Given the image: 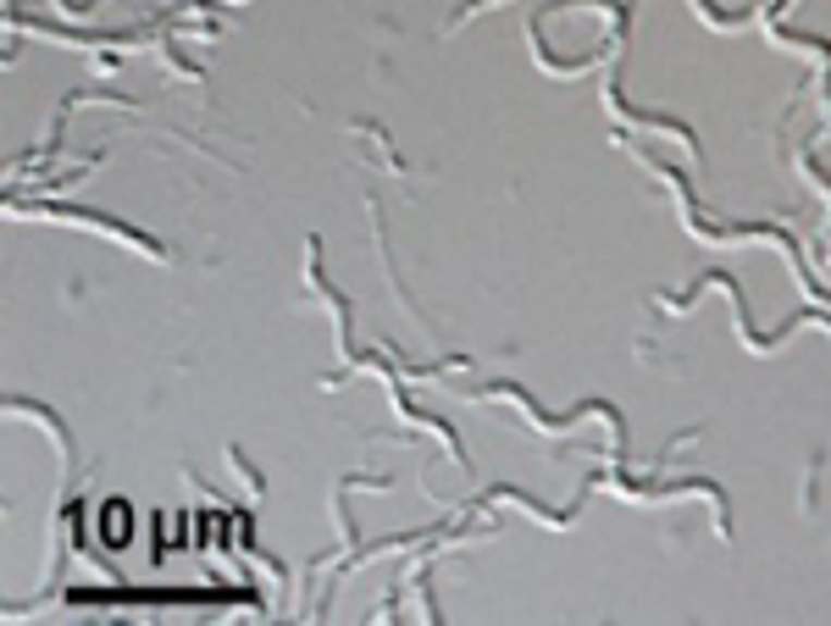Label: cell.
<instances>
[{
    "label": "cell",
    "instance_id": "6da1fadb",
    "mask_svg": "<svg viewBox=\"0 0 831 626\" xmlns=\"http://www.w3.org/2000/svg\"><path fill=\"white\" fill-rule=\"evenodd\" d=\"M127 532H134V516H127L122 499H111V505H106V527H100V543L106 549H127Z\"/></svg>",
    "mask_w": 831,
    "mask_h": 626
}]
</instances>
